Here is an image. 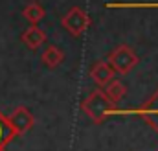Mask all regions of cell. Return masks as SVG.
I'll return each mask as SVG.
<instances>
[{"instance_id": "6da1fadb", "label": "cell", "mask_w": 158, "mask_h": 151, "mask_svg": "<svg viewBox=\"0 0 158 151\" xmlns=\"http://www.w3.org/2000/svg\"><path fill=\"white\" fill-rule=\"evenodd\" d=\"M81 111L86 114L94 123L99 125V123H103L105 120H109L110 116H114L116 103H112V101L105 96L103 88L99 87V88L92 90V92L81 101Z\"/></svg>"}, {"instance_id": "7a4b0ae2", "label": "cell", "mask_w": 158, "mask_h": 151, "mask_svg": "<svg viewBox=\"0 0 158 151\" xmlns=\"http://www.w3.org/2000/svg\"><path fill=\"white\" fill-rule=\"evenodd\" d=\"M138 116L142 118L155 133L158 135V90L149 96L140 107H132V109H116L114 116Z\"/></svg>"}, {"instance_id": "3957f363", "label": "cell", "mask_w": 158, "mask_h": 151, "mask_svg": "<svg viewBox=\"0 0 158 151\" xmlns=\"http://www.w3.org/2000/svg\"><path fill=\"white\" fill-rule=\"evenodd\" d=\"M138 61H140V57L136 55V52L131 48V46H127V44H119L116 46L110 54H109V65L114 68V72L116 74H129L136 65H138Z\"/></svg>"}, {"instance_id": "277c9868", "label": "cell", "mask_w": 158, "mask_h": 151, "mask_svg": "<svg viewBox=\"0 0 158 151\" xmlns=\"http://www.w3.org/2000/svg\"><path fill=\"white\" fill-rule=\"evenodd\" d=\"M61 24H63V28L68 32V33H72L74 37H81L86 30H88V26H90V17H88V13L83 9V7H70L64 15H63V19H61Z\"/></svg>"}, {"instance_id": "5b68a950", "label": "cell", "mask_w": 158, "mask_h": 151, "mask_svg": "<svg viewBox=\"0 0 158 151\" xmlns=\"http://www.w3.org/2000/svg\"><path fill=\"white\" fill-rule=\"evenodd\" d=\"M7 122H9V127L13 129V135L15 136H20L24 133H28L33 125H35V116L31 114V111L28 107H15L13 113L7 116Z\"/></svg>"}, {"instance_id": "8992f818", "label": "cell", "mask_w": 158, "mask_h": 151, "mask_svg": "<svg viewBox=\"0 0 158 151\" xmlns=\"http://www.w3.org/2000/svg\"><path fill=\"white\" fill-rule=\"evenodd\" d=\"M114 68L109 65V61H98V63H94V67L90 68V77L94 79V83L98 85V87H105L109 81H112L114 79Z\"/></svg>"}, {"instance_id": "52a82bcc", "label": "cell", "mask_w": 158, "mask_h": 151, "mask_svg": "<svg viewBox=\"0 0 158 151\" xmlns=\"http://www.w3.org/2000/svg\"><path fill=\"white\" fill-rule=\"evenodd\" d=\"M20 39H22V42H24L30 50H37V48H40V46L46 42V33H44V30L39 28L37 24H31V26L20 35Z\"/></svg>"}, {"instance_id": "ba28073f", "label": "cell", "mask_w": 158, "mask_h": 151, "mask_svg": "<svg viewBox=\"0 0 158 151\" xmlns=\"http://www.w3.org/2000/svg\"><path fill=\"white\" fill-rule=\"evenodd\" d=\"M40 61H42V65L46 67V68H57L63 61H64V52L59 48V46H55V44H50V46H46L44 50H42V54H40Z\"/></svg>"}, {"instance_id": "9c48e42d", "label": "cell", "mask_w": 158, "mask_h": 151, "mask_svg": "<svg viewBox=\"0 0 158 151\" xmlns=\"http://www.w3.org/2000/svg\"><path fill=\"white\" fill-rule=\"evenodd\" d=\"M101 88H103L105 96H107L112 103L121 101V100L125 98V94H127V85H125L123 81H118V79L109 81V83H107L105 87H101Z\"/></svg>"}, {"instance_id": "30bf717a", "label": "cell", "mask_w": 158, "mask_h": 151, "mask_svg": "<svg viewBox=\"0 0 158 151\" xmlns=\"http://www.w3.org/2000/svg\"><path fill=\"white\" fill-rule=\"evenodd\" d=\"M22 15H24V19H26L30 24H39L40 20L46 17V9L40 6L39 2H30V4L22 9Z\"/></svg>"}, {"instance_id": "8fae6325", "label": "cell", "mask_w": 158, "mask_h": 151, "mask_svg": "<svg viewBox=\"0 0 158 151\" xmlns=\"http://www.w3.org/2000/svg\"><path fill=\"white\" fill-rule=\"evenodd\" d=\"M13 138H15V135H13V129L9 127L7 116L0 111V151H6V146Z\"/></svg>"}]
</instances>
